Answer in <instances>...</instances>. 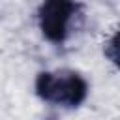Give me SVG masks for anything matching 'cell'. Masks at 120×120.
Here are the masks:
<instances>
[{
	"label": "cell",
	"mask_w": 120,
	"mask_h": 120,
	"mask_svg": "<svg viewBox=\"0 0 120 120\" xmlns=\"http://www.w3.org/2000/svg\"><path fill=\"white\" fill-rule=\"evenodd\" d=\"M36 94L52 105L79 107L88 96V82L73 69L41 71L36 77Z\"/></svg>",
	"instance_id": "cell-1"
},
{
	"label": "cell",
	"mask_w": 120,
	"mask_h": 120,
	"mask_svg": "<svg viewBox=\"0 0 120 120\" xmlns=\"http://www.w3.org/2000/svg\"><path fill=\"white\" fill-rule=\"evenodd\" d=\"M79 9L81 6L75 0H43L38 9V22L43 38L56 45L64 43Z\"/></svg>",
	"instance_id": "cell-2"
},
{
	"label": "cell",
	"mask_w": 120,
	"mask_h": 120,
	"mask_svg": "<svg viewBox=\"0 0 120 120\" xmlns=\"http://www.w3.org/2000/svg\"><path fill=\"white\" fill-rule=\"evenodd\" d=\"M105 56L120 69V28L111 36V39L107 41V47H105Z\"/></svg>",
	"instance_id": "cell-3"
}]
</instances>
